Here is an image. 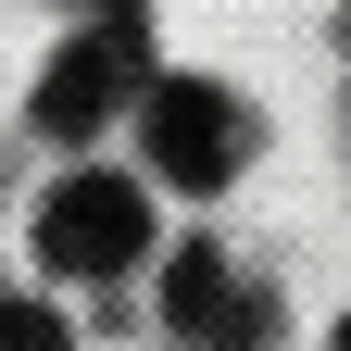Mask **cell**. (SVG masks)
Segmentation results:
<instances>
[{
    "instance_id": "obj_3",
    "label": "cell",
    "mask_w": 351,
    "mask_h": 351,
    "mask_svg": "<svg viewBox=\"0 0 351 351\" xmlns=\"http://www.w3.org/2000/svg\"><path fill=\"white\" fill-rule=\"evenodd\" d=\"M239 151H251V113L213 75H151V163L176 176V189H226Z\"/></svg>"
},
{
    "instance_id": "obj_2",
    "label": "cell",
    "mask_w": 351,
    "mask_h": 351,
    "mask_svg": "<svg viewBox=\"0 0 351 351\" xmlns=\"http://www.w3.org/2000/svg\"><path fill=\"white\" fill-rule=\"evenodd\" d=\"M38 251H51L63 276H125V263L151 251V201L125 189V176H63V189L38 201Z\"/></svg>"
},
{
    "instance_id": "obj_1",
    "label": "cell",
    "mask_w": 351,
    "mask_h": 351,
    "mask_svg": "<svg viewBox=\"0 0 351 351\" xmlns=\"http://www.w3.org/2000/svg\"><path fill=\"white\" fill-rule=\"evenodd\" d=\"M125 101H151V25L138 13H101L88 38L51 51V75H38V125H51V138H88V125H113Z\"/></svg>"
},
{
    "instance_id": "obj_4",
    "label": "cell",
    "mask_w": 351,
    "mask_h": 351,
    "mask_svg": "<svg viewBox=\"0 0 351 351\" xmlns=\"http://www.w3.org/2000/svg\"><path fill=\"white\" fill-rule=\"evenodd\" d=\"M176 326H189V339H239L251 326V301H239V276H226V263H213V251H176Z\"/></svg>"
},
{
    "instance_id": "obj_5",
    "label": "cell",
    "mask_w": 351,
    "mask_h": 351,
    "mask_svg": "<svg viewBox=\"0 0 351 351\" xmlns=\"http://www.w3.org/2000/svg\"><path fill=\"white\" fill-rule=\"evenodd\" d=\"M0 351H75V339L51 326V301H0Z\"/></svg>"
},
{
    "instance_id": "obj_6",
    "label": "cell",
    "mask_w": 351,
    "mask_h": 351,
    "mask_svg": "<svg viewBox=\"0 0 351 351\" xmlns=\"http://www.w3.org/2000/svg\"><path fill=\"white\" fill-rule=\"evenodd\" d=\"M339 351H351V326H339Z\"/></svg>"
}]
</instances>
